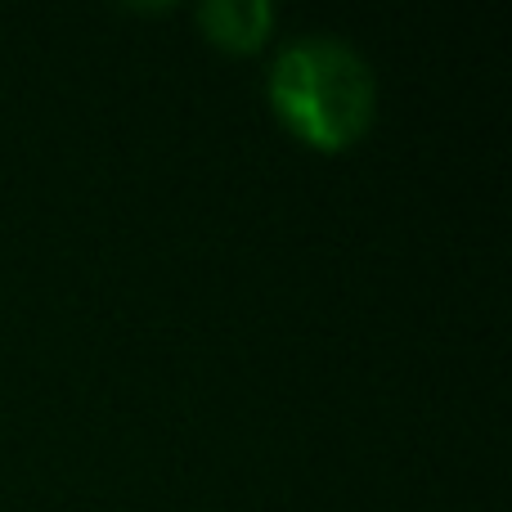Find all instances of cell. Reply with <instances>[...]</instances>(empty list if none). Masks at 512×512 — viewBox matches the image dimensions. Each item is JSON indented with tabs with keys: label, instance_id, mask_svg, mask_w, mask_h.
Listing matches in <instances>:
<instances>
[{
	"label": "cell",
	"instance_id": "cell-2",
	"mask_svg": "<svg viewBox=\"0 0 512 512\" xmlns=\"http://www.w3.org/2000/svg\"><path fill=\"white\" fill-rule=\"evenodd\" d=\"M194 18L207 41L230 54L261 50L274 32V9L265 0H207L194 9Z\"/></svg>",
	"mask_w": 512,
	"mask_h": 512
},
{
	"label": "cell",
	"instance_id": "cell-1",
	"mask_svg": "<svg viewBox=\"0 0 512 512\" xmlns=\"http://www.w3.org/2000/svg\"><path fill=\"white\" fill-rule=\"evenodd\" d=\"M270 108L301 144L342 153L364 140L378 113V81L355 45L337 36H301L283 45L265 77Z\"/></svg>",
	"mask_w": 512,
	"mask_h": 512
}]
</instances>
